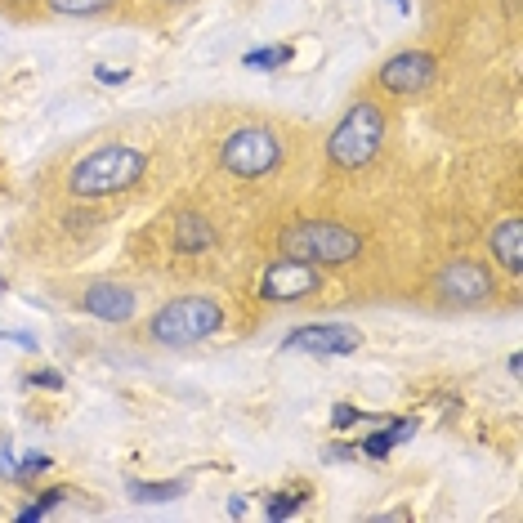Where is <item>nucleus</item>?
Segmentation results:
<instances>
[{
  "instance_id": "nucleus-13",
  "label": "nucleus",
  "mask_w": 523,
  "mask_h": 523,
  "mask_svg": "<svg viewBox=\"0 0 523 523\" xmlns=\"http://www.w3.org/2000/svg\"><path fill=\"white\" fill-rule=\"evenodd\" d=\"M412 434H416V421H398L394 430H376L372 439H363V452L372 456V461H385V456L394 452L403 439H412Z\"/></svg>"
},
{
  "instance_id": "nucleus-15",
  "label": "nucleus",
  "mask_w": 523,
  "mask_h": 523,
  "mask_svg": "<svg viewBox=\"0 0 523 523\" xmlns=\"http://www.w3.org/2000/svg\"><path fill=\"white\" fill-rule=\"evenodd\" d=\"M63 501H68V488H45L41 497L32 501V506L18 510V523H36V519H45L54 506H63Z\"/></svg>"
},
{
  "instance_id": "nucleus-4",
  "label": "nucleus",
  "mask_w": 523,
  "mask_h": 523,
  "mask_svg": "<svg viewBox=\"0 0 523 523\" xmlns=\"http://www.w3.org/2000/svg\"><path fill=\"white\" fill-rule=\"evenodd\" d=\"M398 175H403L398 103L363 85L322 139L318 188L309 197L345 206H385V193H398Z\"/></svg>"
},
{
  "instance_id": "nucleus-12",
  "label": "nucleus",
  "mask_w": 523,
  "mask_h": 523,
  "mask_svg": "<svg viewBox=\"0 0 523 523\" xmlns=\"http://www.w3.org/2000/svg\"><path fill=\"white\" fill-rule=\"evenodd\" d=\"M41 5L54 18H99V14H112L121 0H41Z\"/></svg>"
},
{
  "instance_id": "nucleus-3",
  "label": "nucleus",
  "mask_w": 523,
  "mask_h": 523,
  "mask_svg": "<svg viewBox=\"0 0 523 523\" xmlns=\"http://www.w3.org/2000/svg\"><path fill=\"white\" fill-rule=\"evenodd\" d=\"M246 237L255 242V224L188 179L184 193L161 197L157 211L126 237V264L193 287L228 282L242 278L246 260H255V246H246Z\"/></svg>"
},
{
  "instance_id": "nucleus-17",
  "label": "nucleus",
  "mask_w": 523,
  "mask_h": 523,
  "mask_svg": "<svg viewBox=\"0 0 523 523\" xmlns=\"http://www.w3.org/2000/svg\"><path fill=\"white\" fill-rule=\"evenodd\" d=\"M304 497H309V492H282V497H269V506H264V515H269V519H287V515H296Z\"/></svg>"
},
{
  "instance_id": "nucleus-5",
  "label": "nucleus",
  "mask_w": 523,
  "mask_h": 523,
  "mask_svg": "<svg viewBox=\"0 0 523 523\" xmlns=\"http://www.w3.org/2000/svg\"><path fill=\"white\" fill-rule=\"evenodd\" d=\"M421 296L430 309H443V313H474V309H497L501 300V273L492 260L483 255H470V251H443L439 260L421 264ZM510 287V282H506Z\"/></svg>"
},
{
  "instance_id": "nucleus-9",
  "label": "nucleus",
  "mask_w": 523,
  "mask_h": 523,
  "mask_svg": "<svg viewBox=\"0 0 523 523\" xmlns=\"http://www.w3.org/2000/svg\"><path fill=\"white\" fill-rule=\"evenodd\" d=\"M72 309L85 313V318H99L108 327H121L139 313V287L130 282H117V278H81V287L68 291Z\"/></svg>"
},
{
  "instance_id": "nucleus-10",
  "label": "nucleus",
  "mask_w": 523,
  "mask_h": 523,
  "mask_svg": "<svg viewBox=\"0 0 523 523\" xmlns=\"http://www.w3.org/2000/svg\"><path fill=\"white\" fill-rule=\"evenodd\" d=\"M358 345H363V331L349 327V322H304V327H291L282 336L287 354H318V358L358 354Z\"/></svg>"
},
{
  "instance_id": "nucleus-7",
  "label": "nucleus",
  "mask_w": 523,
  "mask_h": 523,
  "mask_svg": "<svg viewBox=\"0 0 523 523\" xmlns=\"http://www.w3.org/2000/svg\"><path fill=\"white\" fill-rule=\"evenodd\" d=\"M336 278L309 260H291V255H264V264L251 273V291L269 309H304L331 296Z\"/></svg>"
},
{
  "instance_id": "nucleus-14",
  "label": "nucleus",
  "mask_w": 523,
  "mask_h": 523,
  "mask_svg": "<svg viewBox=\"0 0 523 523\" xmlns=\"http://www.w3.org/2000/svg\"><path fill=\"white\" fill-rule=\"evenodd\" d=\"M291 45H264V50H246L242 54V68H251V72H278V68H287L291 63Z\"/></svg>"
},
{
  "instance_id": "nucleus-18",
  "label": "nucleus",
  "mask_w": 523,
  "mask_h": 523,
  "mask_svg": "<svg viewBox=\"0 0 523 523\" xmlns=\"http://www.w3.org/2000/svg\"><path fill=\"white\" fill-rule=\"evenodd\" d=\"M188 5H197V0H144L148 18H175V14H184Z\"/></svg>"
},
{
  "instance_id": "nucleus-20",
  "label": "nucleus",
  "mask_w": 523,
  "mask_h": 523,
  "mask_svg": "<svg viewBox=\"0 0 523 523\" xmlns=\"http://www.w3.org/2000/svg\"><path fill=\"white\" fill-rule=\"evenodd\" d=\"M126 76H130V72H103V68H99V81H108V85H121Z\"/></svg>"
},
{
  "instance_id": "nucleus-6",
  "label": "nucleus",
  "mask_w": 523,
  "mask_h": 523,
  "mask_svg": "<svg viewBox=\"0 0 523 523\" xmlns=\"http://www.w3.org/2000/svg\"><path fill=\"white\" fill-rule=\"evenodd\" d=\"M228 327V300L220 291H179V296L161 300L139 327V340L157 349H188L202 340L220 336Z\"/></svg>"
},
{
  "instance_id": "nucleus-11",
  "label": "nucleus",
  "mask_w": 523,
  "mask_h": 523,
  "mask_svg": "<svg viewBox=\"0 0 523 523\" xmlns=\"http://www.w3.org/2000/svg\"><path fill=\"white\" fill-rule=\"evenodd\" d=\"M483 251L497 264L501 278H506L510 287H519L523 282V211H510L483 228Z\"/></svg>"
},
{
  "instance_id": "nucleus-8",
  "label": "nucleus",
  "mask_w": 523,
  "mask_h": 523,
  "mask_svg": "<svg viewBox=\"0 0 523 523\" xmlns=\"http://www.w3.org/2000/svg\"><path fill=\"white\" fill-rule=\"evenodd\" d=\"M439 68L443 63L430 50H398L372 72L367 85L376 94H385L389 103H398V108L403 103H425L434 94V85H439Z\"/></svg>"
},
{
  "instance_id": "nucleus-16",
  "label": "nucleus",
  "mask_w": 523,
  "mask_h": 523,
  "mask_svg": "<svg viewBox=\"0 0 523 523\" xmlns=\"http://www.w3.org/2000/svg\"><path fill=\"white\" fill-rule=\"evenodd\" d=\"M184 492V483H130L135 501H175Z\"/></svg>"
},
{
  "instance_id": "nucleus-1",
  "label": "nucleus",
  "mask_w": 523,
  "mask_h": 523,
  "mask_svg": "<svg viewBox=\"0 0 523 523\" xmlns=\"http://www.w3.org/2000/svg\"><path fill=\"white\" fill-rule=\"evenodd\" d=\"M318 135L304 121L255 108L193 112L188 175L251 224L291 211L318 188Z\"/></svg>"
},
{
  "instance_id": "nucleus-2",
  "label": "nucleus",
  "mask_w": 523,
  "mask_h": 523,
  "mask_svg": "<svg viewBox=\"0 0 523 523\" xmlns=\"http://www.w3.org/2000/svg\"><path fill=\"white\" fill-rule=\"evenodd\" d=\"M193 161V112L179 117H130L63 152L45 188L50 202L90 206L112 215L130 206H157L188 175Z\"/></svg>"
},
{
  "instance_id": "nucleus-19",
  "label": "nucleus",
  "mask_w": 523,
  "mask_h": 523,
  "mask_svg": "<svg viewBox=\"0 0 523 523\" xmlns=\"http://www.w3.org/2000/svg\"><path fill=\"white\" fill-rule=\"evenodd\" d=\"M27 385H41V389H63V376L59 372H32Z\"/></svg>"
}]
</instances>
